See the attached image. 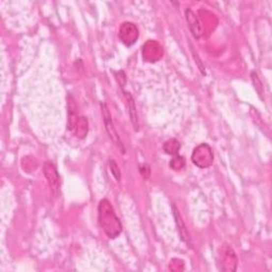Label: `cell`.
I'll return each instance as SVG.
<instances>
[{
	"label": "cell",
	"mask_w": 272,
	"mask_h": 272,
	"mask_svg": "<svg viewBox=\"0 0 272 272\" xmlns=\"http://www.w3.org/2000/svg\"><path fill=\"white\" fill-rule=\"evenodd\" d=\"M98 220L99 224L104 231V233L114 240L121 235L122 231V225L119 218L116 216L114 208L112 207L108 199H103L98 205Z\"/></svg>",
	"instance_id": "obj_1"
},
{
	"label": "cell",
	"mask_w": 272,
	"mask_h": 272,
	"mask_svg": "<svg viewBox=\"0 0 272 272\" xmlns=\"http://www.w3.org/2000/svg\"><path fill=\"white\" fill-rule=\"evenodd\" d=\"M191 161L199 168H209L214 162L213 150L208 144H200L194 149L191 154Z\"/></svg>",
	"instance_id": "obj_2"
},
{
	"label": "cell",
	"mask_w": 272,
	"mask_h": 272,
	"mask_svg": "<svg viewBox=\"0 0 272 272\" xmlns=\"http://www.w3.org/2000/svg\"><path fill=\"white\" fill-rule=\"evenodd\" d=\"M237 256L233 249L224 244L218 251V265L222 271H235L237 267Z\"/></svg>",
	"instance_id": "obj_3"
},
{
	"label": "cell",
	"mask_w": 272,
	"mask_h": 272,
	"mask_svg": "<svg viewBox=\"0 0 272 272\" xmlns=\"http://www.w3.org/2000/svg\"><path fill=\"white\" fill-rule=\"evenodd\" d=\"M101 111H102V117H103V122H104V125H105V130H107L110 138L116 144V146L118 148L121 149L122 153H124L122 143H121V138H119V136L117 134V131L114 127V124H113L112 116H111V113H110L108 105L105 103H101Z\"/></svg>",
	"instance_id": "obj_4"
},
{
	"label": "cell",
	"mask_w": 272,
	"mask_h": 272,
	"mask_svg": "<svg viewBox=\"0 0 272 272\" xmlns=\"http://www.w3.org/2000/svg\"><path fill=\"white\" fill-rule=\"evenodd\" d=\"M139 32L136 26L132 23H123L119 30V38L125 46H132L136 43Z\"/></svg>",
	"instance_id": "obj_5"
},
{
	"label": "cell",
	"mask_w": 272,
	"mask_h": 272,
	"mask_svg": "<svg viewBox=\"0 0 272 272\" xmlns=\"http://www.w3.org/2000/svg\"><path fill=\"white\" fill-rule=\"evenodd\" d=\"M44 175L47 179L52 194L57 196L60 191V176L56 166L51 162H46L44 164Z\"/></svg>",
	"instance_id": "obj_6"
},
{
	"label": "cell",
	"mask_w": 272,
	"mask_h": 272,
	"mask_svg": "<svg viewBox=\"0 0 272 272\" xmlns=\"http://www.w3.org/2000/svg\"><path fill=\"white\" fill-rule=\"evenodd\" d=\"M143 57L148 62H156L163 57L162 46L155 41H148L143 47Z\"/></svg>",
	"instance_id": "obj_7"
},
{
	"label": "cell",
	"mask_w": 272,
	"mask_h": 272,
	"mask_svg": "<svg viewBox=\"0 0 272 272\" xmlns=\"http://www.w3.org/2000/svg\"><path fill=\"white\" fill-rule=\"evenodd\" d=\"M67 129L69 131L75 130V127L78 121V108L76 104L75 98L71 95L67 96Z\"/></svg>",
	"instance_id": "obj_8"
},
{
	"label": "cell",
	"mask_w": 272,
	"mask_h": 272,
	"mask_svg": "<svg viewBox=\"0 0 272 272\" xmlns=\"http://www.w3.org/2000/svg\"><path fill=\"white\" fill-rule=\"evenodd\" d=\"M185 15H186V21L189 26V29L196 38H200L203 34V29L201 27V24L199 22L198 17L196 14L192 12L190 9H187L185 12Z\"/></svg>",
	"instance_id": "obj_9"
},
{
	"label": "cell",
	"mask_w": 272,
	"mask_h": 272,
	"mask_svg": "<svg viewBox=\"0 0 272 272\" xmlns=\"http://www.w3.org/2000/svg\"><path fill=\"white\" fill-rule=\"evenodd\" d=\"M172 212H174L175 220H176V223H177V227L179 229L178 231H179V234H180V236H181V240L186 244L191 245L190 237H189V234L187 232V229H186V227H185V223L183 221L180 212H179V210L176 208L175 204H172Z\"/></svg>",
	"instance_id": "obj_10"
},
{
	"label": "cell",
	"mask_w": 272,
	"mask_h": 272,
	"mask_svg": "<svg viewBox=\"0 0 272 272\" xmlns=\"http://www.w3.org/2000/svg\"><path fill=\"white\" fill-rule=\"evenodd\" d=\"M123 95L125 97V100H127V105H128V110H129V114L131 118V122L133 124V127L135 131H138V117H137V112H136V107L134 103V99L131 96L130 92L128 91H123Z\"/></svg>",
	"instance_id": "obj_11"
},
{
	"label": "cell",
	"mask_w": 272,
	"mask_h": 272,
	"mask_svg": "<svg viewBox=\"0 0 272 272\" xmlns=\"http://www.w3.org/2000/svg\"><path fill=\"white\" fill-rule=\"evenodd\" d=\"M89 132V121L85 117H79L75 127V134L78 138H85Z\"/></svg>",
	"instance_id": "obj_12"
},
{
	"label": "cell",
	"mask_w": 272,
	"mask_h": 272,
	"mask_svg": "<svg viewBox=\"0 0 272 272\" xmlns=\"http://www.w3.org/2000/svg\"><path fill=\"white\" fill-rule=\"evenodd\" d=\"M163 149L166 154L177 155L181 149V145L177 141V139L171 138V139H168V141L164 144Z\"/></svg>",
	"instance_id": "obj_13"
},
{
	"label": "cell",
	"mask_w": 272,
	"mask_h": 272,
	"mask_svg": "<svg viewBox=\"0 0 272 272\" xmlns=\"http://www.w3.org/2000/svg\"><path fill=\"white\" fill-rule=\"evenodd\" d=\"M22 167L25 171L31 172L37 168V162L34 157L32 156H26L23 158L22 162Z\"/></svg>",
	"instance_id": "obj_14"
},
{
	"label": "cell",
	"mask_w": 272,
	"mask_h": 272,
	"mask_svg": "<svg viewBox=\"0 0 272 272\" xmlns=\"http://www.w3.org/2000/svg\"><path fill=\"white\" fill-rule=\"evenodd\" d=\"M169 167L175 171L182 170L185 167V158L181 155H175V157L169 163Z\"/></svg>",
	"instance_id": "obj_15"
},
{
	"label": "cell",
	"mask_w": 272,
	"mask_h": 272,
	"mask_svg": "<svg viewBox=\"0 0 272 272\" xmlns=\"http://www.w3.org/2000/svg\"><path fill=\"white\" fill-rule=\"evenodd\" d=\"M251 78H252V81H253V84H254V88H255L256 91L258 92V95L262 97V95H263V83L261 81V79L258 78V76H257V74L255 71L251 72Z\"/></svg>",
	"instance_id": "obj_16"
},
{
	"label": "cell",
	"mask_w": 272,
	"mask_h": 272,
	"mask_svg": "<svg viewBox=\"0 0 272 272\" xmlns=\"http://www.w3.org/2000/svg\"><path fill=\"white\" fill-rule=\"evenodd\" d=\"M109 167L111 169V172L113 174V176L115 177L116 181H121V171H119V167L117 166L116 162L114 160H110L109 161Z\"/></svg>",
	"instance_id": "obj_17"
},
{
	"label": "cell",
	"mask_w": 272,
	"mask_h": 272,
	"mask_svg": "<svg viewBox=\"0 0 272 272\" xmlns=\"http://www.w3.org/2000/svg\"><path fill=\"white\" fill-rule=\"evenodd\" d=\"M139 171H141V174H142L144 179H146V180L149 179V177H150V167L147 164L141 166V167H139Z\"/></svg>",
	"instance_id": "obj_18"
}]
</instances>
